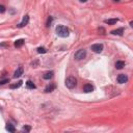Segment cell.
<instances>
[{
    "mask_svg": "<svg viewBox=\"0 0 133 133\" xmlns=\"http://www.w3.org/2000/svg\"><path fill=\"white\" fill-rule=\"evenodd\" d=\"M56 33H57V35L60 36V38H67V36H69V34H70V30L68 29L66 26H64V25H58V26L56 27Z\"/></svg>",
    "mask_w": 133,
    "mask_h": 133,
    "instance_id": "1",
    "label": "cell"
},
{
    "mask_svg": "<svg viewBox=\"0 0 133 133\" xmlns=\"http://www.w3.org/2000/svg\"><path fill=\"white\" fill-rule=\"evenodd\" d=\"M76 85H77V79H76L75 77L70 76V77H68L66 79V86L68 87V89H74Z\"/></svg>",
    "mask_w": 133,
    "mask_h": 133,
    "instance_id": "2",
    "label": "cell"
},
{
    "mask_svg": "<svg viewBox=\"0 0 133 133\" xmlns=\"http://www.w3.org/2000/svg\"><path fill=\"white\" fill-rule=\"evenodd\" d=\"M85 56H86V51L84 49H80V50H78L77 52L75 53L74 58L76 59V60H81V59L85 58Z\"/></svg>",
    "mask_w": 133,
    "mask_h": 133,
    "instance_id": "3",
    "label": "cell"
},
{
    "mask_svg": "<svg viewBox=\"0 0 133 133\" xmlns=\"http://www.w3.org/2000/svg\"><path fill=\"white\" fill-rule=\"evenodd\" d=\"M103 45L102 44H94L92 46V51L95 53H101L103 51Z\"/></svg>",
    "mask_w": 133,
    "mask_h": 133,
    "instance_id": "4",
    "label": "cell"
},
{
    "mask_svg": "<svg viewBox=\"0 0 133 133\" xmlns=\"http://www.w3.org/2000/svg\"><path fill=\"white\" fill-rule=\"evenodd\" d=\"M28 22H29V16L28 15H25L23 17V20H22V22L21 23H19L17 26H18L19 28H22V27H24V26H26V25L28 24Z\"/></svg>",
    "mask_w": 133,
    "mask_h": 133,
    "instance_id": "5",
    "label": "cell"
},
{
    "mask_svg": "<svg viewBox=\"0 0 133 133\" xmlns=\"http://www.w3.org/2000/svg\"><path fill=\"white\" fill-rule=\"evenodd\" d=\"M127 80H128V77H127L125 74H120V75L118 76V83L123 84V83L127 82Z\"/></svg>",
    "mask_w": 133,
    "mask_h": 133,
    "instance_id": "6",
    "label": "cell"
},
{
    "mask_svg": "<svg viewBox=\"0 0 133 133\" xmlns=\"http://www.w3.org/2000/svg\"><path fill=\"white\" fill-rule=\"evenodd\" d=\"M93 90H94V86L92 85V84H85V85L83 86V92L84 93H92Z\"/></svg>",
    "mask_w": 133,
    "mask_h": 133,
    "instance_id": "7",
    "label": "cell"
},
{
    "mask_svg": "<svg viewBox=\"0 0 133 133\" xmlns=\"http://www.w3.org/2000/svg\"><path fill=\"white\" fill-rule=\"evenodd\" d=\"M55 87H56V84H55V83H50L49 85H48L46 89H45V92H46V93L53 92V90L55 89Z\"/></svg>",
    "mask_w": 133,
    "mask_h": 133,
    "instance_id": "8",
    "label": "cell"
},
{
    "mask_svg": "<svg viewBox=\"0 0 133 133\" xmlns=\"http://www.w3.org/2000/svg\"><path fill=\"white\" fill-rule=\"evenodd\" d=\"M111 33H112V34H114V35H123V33H124V28H118V29L112 30Z\"/></svg>",
    "mask_w": 133,
    "mask_h": 133,
    "instance_id": "9",
    "label": "cell"
},
{
    "mask_svg": "<svg viewBox=\"0 0 133 133\" xmlns=\"http://www.w3.org/2000/svg\"><path fill=\"white\" fill-rule=\"evenodd\" d=\"M22 74H23V68H19V69H17V71L15 72V74H14V77H15V78L21 77Z\"/></svg>",
    "mask_w": 133,
    "mask_h": 133,
    "instance_id": "10",
    "label": "cell"
},
{
    "mask_svg": "<svg viewBox=\"0 0 133 133\" xmlns=\"http://www.w3.org/2000/svg\"><path fill=\"white\" fill-rule=\"evenodd\" d=\"M124 67H125V63H124V61L118 60V61H117V63H115V68H117L118 70H122Z\"/></svg>",
    "mask_w": 133,
    "mask_h": 133,
    "instance_id": "11",
    "label": "cell"
},
{
    "mask_svg": "<svg viewBox=\"0 0 133 133\" xmlns=\"http://www.w3.org/2000/svg\"><path fill=\"white\" fill-rule=\"evenodd\" d=\"M52 77H53V72H47V73H45L43 76V78L45 80H50Z\"/></svg>",
    "mask_w": 133,
    "mask_h": 133,
    "instance_id": "12",
    "label": "cell"
},
{
    "mask_svg": "<svg viewBox=\"0 0 133 133\" xmlns=\"http://www.w3.org/2000/svg\"><path fill=\"white\" fill-rule=\"evenodd\" d=\"M105 22L106 24H109V25H113V24H115L117 22H118V19H107V20H105Z\"/></svg>",
    "mask_w": 133,
    "mask_h": 133,
    "instance_id": "13",
    "label": "cell"
},
{
    "mask_svg": "<svg viewBox=\"0 0 133 133\" xmlns=\"http://www.w3.org/2000/svg\"><path fill=\"white\" fill-rule=\"evenodd\" d=\"M24 42H25V41H24L23 39H17V41L15 42V47H17V48H19V47L23 46Z\"/></svg>",
    "mask_w": 133,
    "mask_h": 133,
    "instance_id": "14",
    "label": "cell"
},
{
    "mask_svg": "<svg viewBox=\"0 0 133 133\" xmlns=\"http://www.w3.org/2000/svg\"><path fill=\"white\" fill-rule=\"evenodd\" d=\"M26 86H27L29 89H35V84L33 83L32 81H30V80H28L27 82H26Z\"/></svg>",
    "mask_w": 133,
    "mask_h": 133,
    "instance_id": "15",
    "label": "cell"
},
{
    "mask_svg": "<svg viewBox=\"0 0 133 133\" xmlns=\"http://www.w3.org/2000/svg\"><path fill=\"white\" fill-rule=\"evenodd\" d=\"M22 83H23V81H22V80H20L19 82H17V84H12V85H10V89H18V87H20V86L22 85Z\"/></svg>",
    "mask_w": 133,
    "mask_h": 133,
    "instance_id": "16",
    "label": "cell"
},
{
    "mask_svg": "<svg viewBox=\"0 0 133 133\" xmlns=\"http://www.w3.org/2000/svg\"><path fill=\"white\" fill-rule=\"evenodd\" d=\"M6 129L8 130L10 132H12V133H14L16 131V129H15V127H14L12 124H7V126H6Z\"/></svg>",
    "mask_w": 133,
    "mask_h": 133,
    "instance_id": "17",
    "label": "cell"
},
{
    "mask_svg": "<svg viewBox=\"0 0 133 133\" xmlns=\"http://www.w3.org/2000/svg\"><path fill=\"white\" fill-rule=\"evenodd\" d=\"M38 52L39 53H46L47 49H46V48H44V47H39L38 48Z\"/></svg>",
    "mask_w": 133,
    "mask_h": 133,
    "instance_id": "18",
    "label": "cell"
},
{
    "mask_svg": "<svg viewBox=\"0 0 133 133\" xmlns=\"http://www.w3.org/2000/svg\"><path fill=\"white\" fill-rule=\"evenodd\" d=\"M30 130H31V127H29V126H24L22 128V131L23 132H29Z\"/></svg>",
    "mask_w": 133,
    "mask_h": 133,
    "instance_id": "19",
    "label": "cell"
},
{
    "mask_svg": "<svg viewBox=\"0 0 133 133\" xmlns=\"http://www.w3.org/2000/svg\"><path fill=\"white\" fill-rule=\"evenodd\" d=\"M8 82H10V79H8V78H6V79H2V80L0 81V84H1V85H3V84L8 83Z\"/></svg>",
    "mask_w": 133,
    "mask_h": 133,
    "instance_id": "20",
    "label": "cell"
},
{
    "mask_svg": "<svg viewBox=\"0 0 133 133\" xmlns=\"http://www.w3.org/2000/svg\"><path fill=\"white\" fill-rule=\"evenodd\" d=\"M51 22H52V17H49V18H48V21H47V26H50Z\"/></svg>",
    "mask_w": 133,
    "mask_h": 133,
    "instance_id": "21",
    "label": "cell"
},
{
    "mask_svg": "<svg viewBox=\"0 0 133 133\" xmlns=\"http://www.w3.org/2000/svg\"><path fill=\"white\" fill-rule=\"evenodd\" d=\"M5 12V7L3 5H0V13H4Z\"/></svg>",
    "mask_w": 133,
    "mask_h": 133,
    "instance_id": "22",
    "label": "cell"
},
{
    "mask_svg": "<svg viewBox=\"0 0 133 133\" xmlns=\"http://www.w3.org/2000/svg\"><path fill=\"white\" fill-rule=\"evenodd\" d=\"M130 26L133 27V21H132V22H130Z\"/></svg>",
    "mask_w": 133,
    "mask_h": 133,
    "instance_id": "23",
    "label": "cell"
},
{
    "mask_svg": "<svg viewBox=\"0 0 133 133\" xmlns=\"http://www.w3.org/2000/svg\"><path fill=\"white\" fill-rule=\"evenodd\" d=\"M79 1H80V2H86L87 0H79Z\"/></svg>",
    "mask_w": 133,
    "mask_h": 133,
    "instance_id": "24",
    "label": "cell"
},
{
    "mask_svg": "<svg viewBox=\"0 0 133 133\" xmlns=\"http://www.w3.org/2000/svg\"><path fill=\"white\" fill-rule=\"evenodd\" d=\"M114 2H118V1H121V0H113Z\"/></svg>",
    "mask_w": 133,
    "mask_h": 133,
    "instance_id": "25",
    "label": "cell"
}]
</instances>
